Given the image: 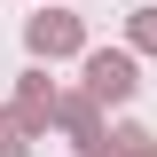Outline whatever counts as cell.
<instances>
[{"instance_id":"1","label":"cell","mask_w":157,"mask_h":157,"mask_svg":"<svg viewBox=\"0 0 157 157\" xmlns=\"http://www.w3.org/2000/svg\"><path fill=\"white\" fill-rule=\"evenodd\" d=\"M86 78H94V94H134V63H126V55H94Z\"/></svg>"},{"instance_id":"2","label":"cell","mask_w":157,"mask_h":157,"mask_svg":"<svg viewBox=\"0 0 157 157\" xmlns=\"http://www.w3.org/2000/svg\"><path fill=\"white\" fill-rule=\"evenodd\" d=\"M32 39H39V47H71V16H39Z\"/></svg>"}]
</instances>
